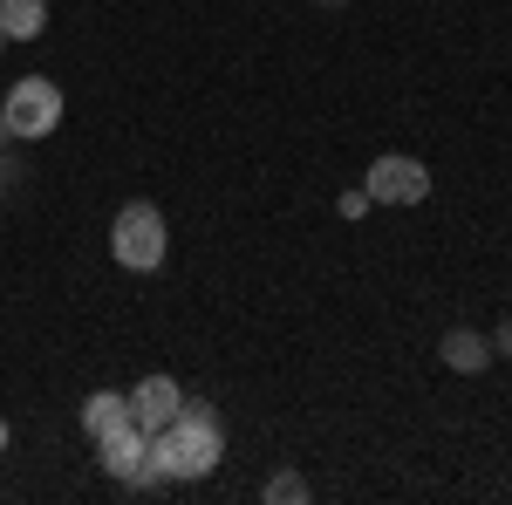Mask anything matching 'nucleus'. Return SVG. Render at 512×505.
<instances>
[{"mask_svg":"<svg viewBox=\"0 0 512 505\" xmlns=\"http://www.w3.org/2000/svg\"><path fill=\"white\" fill-rule=\"evenodd\" d=\"M219 458H226V424L198 396H185V410L164 430H151V478L158 485H198L219 471Z\"/></svg>","mask_w":512,"mask_h":505,"instance_id":"nucleus-1","label":"nucleus"},{"mask_svg":"<svg viewBox=\"0 0 512 505\" xmlns=\"http://www.w3.org/2000/svg\"><path fill=\"white\" fill-rule=\"evenodd\" d=\"M164 253H171V226L151 198H130L117 219H110V260L123 273H158Z\"/></svg>","mask_w":512,"mask_h":505,"instance_id":"nucleus-2","label":"nucleus"},{"mask_svg":"<svg viewBox=\"0 0 512 505\" xmlns=\"http://www.w3.org/2000/svg\"><path fill=\"white\" fill-rule=\"evenodd\" d=\"M62 89L48 76H21L7 96H0V130L7 137H21V144H41V137H55L62 130Z\"/></svg>","mask_w":512,"mask_h":505,"instance_id":"nucleus-3","label":"nucleus"},{"mask_svg":"<svg viewBox=\"0 0 512 505\" xmlns=\"http://www.w3.org/2000/svg\"><path fill=\"white\" fill-rule=\"evenodd\" d=\"M96 465L110 471L117 485H130V492H151L158 478H151V430L144 424H110V430H96Z\"/></svg>","mask_w":512,"mask_h":505,"instance_id":"nucleus-4","label":"nucleus"},{"mask_svg":"<svg viewBox=\"0 0 512 505\" xmlns=\"http://www.w3.org/2000/svg\"><path fill=\"white\" fill-rule=\"evenodd\" d=\"M362 192H369V205H424L431 198V164L403 157V151H383L362 171Z\"/></svg>","mask_w":512,"mask_h":505,"instance_id":"nucleus-5","label":"nucleus"},{"mask_svg":"<svg viewBox=\"0 0 512 505\" xmlns=\"http://www.w3.org/2000/svg\"><path fill=\"white\" fill-rule=\"evenodd\" d=\"M185 410V389L171 383V376H144V383L130 389V424H144V430H164L171 417Z\"/></svg>","mask_w":512,"mask_h":505,"instance_id":"nucleus-6","label":"nucleus"},{"mask_svg":"<svg viewBox=\"0 0 512 505\" xmlns=\"http://www.w3.org/2000/svg\"><path fill=\"white\" fill-rule=\"evenodd\" d=\"M437 362L458 369V376H478V369H492V335H478V328H444Z\"/></svg>","mask_w":512,"mask_h":505,"instance_id":"nucleus-7","label":"nucleus"},{"mask_svg":"<svg viewBox=\"0 0 512 505\" xmlns=\"http://www.w3.org/2000/svg\"><path fill=\"white\" fill-rule=\"evenodd\" d=\"M0 28H7V41H41L48 0H0Z\"/></svg>","mask_w":512,"mask_h":505,"instance_id":"nucleus-8","label":"nucleus"},{"mask_svg":"<svg viewBox=\"0 0 512 505\" xmlns=\"http://www.w3.org/2000/svg\"><path fill=\"white\" fill-rule=\"evenodd\" d=\"M123 417H130V396H123V389H89V396H82V430H89V437L123 424Z\"/></svg>","mask_w":512,"mask_h":505,"instance_id":"nucleus-9","label":"nucleus"},{"mask_svg":"<svg viewBox=\"0 0 512 505\" xmlns=\"http://www.w3.org/2000/svg\"><path fill=\"white\" fill-rule=\"evenodd\" d=\"M308 499V478H301V471H274V478H267V505H301Z\"/></svg>","mask_w":512,"mask_h":505,"instance_id":"nucleus-10","label":"nucleus"},{"mask_svg":"<svg viewBox=\"0 0 512 505\" xmlns=\"http://www.w3.org/2000/svg\"><path fill=\"white\" fill-rule=\"evenodd\" d=\"M335 212H342V219H362V212H369V192H362V185L342 192V198H335Z\"/></svg>","mask_w":512,"mask_h":505,"instance_id":"nucleus-11","label":"nucleus"},{"mask_svg":"<svg viewBox=\"0 0 512 505\" xmlns=\"http://www.w3.org/2000/svg\"><path fill=\"white\" fill-rule=\"evenodd\" d=\"M492 355H506V362H512V314L499 321V328H492Z\"/></svg>","mask_w":512,"mask_h":505,"instance_id":"nucleus-12","label":"nucleus"},{"mask_svg":"<svg viewBox=\"0 0 512 505\" xmlns=\"http://www.w3.org/2000/svg\"><path fill=\"white\" fill-rule=\"evenodd\" d=\"M7 444H14V430H7V417H0V451H7Z\"/></svg>","mask_w":512,"mask_h":505,"instance_id":"nucleus-13","label":"nucleus"},{"mask_svg":"<svg viewBox=\"0 0 512 505\" xmlns=\"http://www.w3.org/2000/svg\"><path fill=\"white\" fill-rule=\"evenodd\" d=\"M321 7H342V0H321Z\"/></svg>","mask_w":512,"mask_h":505,"instance_id":"nucleus-14","label":"nucleus"},{"mask_svg":"<svg viewBox=\"0 0 512 505\" xmlns=\"http://www.w3.org/2000/svg\"><path fill=\"white\" fill-rule=\"evenodd\" d=\"M0 48H7V28H0Z\"/></svg>","mask_w":512,"mask_h":505,"instance_id":"nucleus-15","label":"nucleus"},{"mask_svg":"<svg viewBox=\"0 0 512 505\" xmlns=\"http://www.w3.org/2000/svg\"><path fill=\"white\" fill-rule=\"evenodd\" d=\"M0 137H7V130H0Z\"/></svg>","mask_w":512,"mask_h":505,"instance_id":"nucleus-16","label":"nucleus"}]
</instances>
